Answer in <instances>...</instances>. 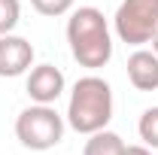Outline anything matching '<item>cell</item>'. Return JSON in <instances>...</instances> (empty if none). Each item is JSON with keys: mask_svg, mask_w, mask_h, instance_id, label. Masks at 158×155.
<instances>
[{"mask_svg": "<svg viewBox=\"0 0 158 155\" xmlns=\"http://www.w3.org/2000/svg\"><path fill=\"white\" fill-rule=\"evenodd\" d=\"M24 88H27V97L34 103H55L67 88V79L55 64H37V67L27 70Z\"/></svg>", "mask_w": 158, "mask_h": 155, "instance_id": "5b68a950", "label": "cell"}, {"mask_svg": "<svg viewBox=\"0 0 158 155\" xmlns=\"http://www.w3.org/2000/svg\"><path fill=\"white\" fill-rule=\"evenodd\" d=\"M122 152H125V140L110 128L88 134L85 146H82V155H122Z\"/></svg>", "mask_w": 158, "mask_h": 155, "instance_id": "ba28073f", "label": "cell"}, {"mask_svg": "<svg viewBox=\"0 0 158 155\" xmlns=\"http://www.w3.org/2000/svg\"><path fill=\"white\" fill-rule=\"evenodd\" d=\"M137 134H140V140H143V146L158 149V107L143 110V116H140V122H137Z\"/></svg>", "mask_w": 158, "mask_h": 155, "instance_id": "9c48e42d", "label": "cell"}, {"mask_svg": "<svg viewBox=\"0 0 158 155\" xmlns=\"http://www.w3.org/2000/svg\"><path fill=\"white\" fill-rule=\"evenodd\" d=\"M15 137L24 149L34 152L55 149L64 140V116H58L52 103H31L15 119Z\"/></svg>", "mask_w": 158, "mask_h": 155, "instance_id": "3957f363", "label": "cell"}, {"mask_svg": "<svg viewBox=\"0 0 158 155\" xmlns=\"http://www.w3.org/2000/svg\"><path fill=\"white\" fill-rule=\"evenodd\" d=\"M116 37L128 46L152 43L158 31V0H122L113 15Z\"/></svg>", "mask_w": 158, "mask_h": 155, "instance_id": "277c9868", "label": "cell"}, {"mask_svg": "<svg viewBox=\"0 0 158 155\" xmlns=\"http://www.w3.org/2000/svg\"><path fill=\"white\" fill-rule=\"evenodd\" d=\"M122 155H152V152H149V146H125Z\"/></svg>", "mask_w": 158, "mask_h": 155, "instance_id": "7c38bea8", "label": "cell"}, {"mask_svg": "<svg viewBox=\"0 0 158 155\" xmlns=\"http://www.w3.org/2000/svg\"><path fill=\"white\" fill-rule=\"evenodd\" d=\"M113 122V88L106 79L94 76H79L73 82V91L67 100V125L76 134H94L103 131Z\"/></svg>", "mask_w": 158, "mask_h": 155, "instance_id": "7a4b0ae2", "label": "cell"}, {"mask_svg": "<svg viewBox=\"0 0 158 155\" xmlns=\"http://www.w3.org/2000/svg\"><path fill=\"white\" fill-rule=\"evenodd\" d=\"M67 43L70 55L85 70H100L113 58V34L110 21L98 6H79L67 19Z\"/></svg>", "mask_w": 158, "mask_h": 155, "instance_id": "6da1fadb", "label": "cell"}, {"mask_svg": "<svg viewBox=\"0 0 158 155\" xmlns=\"http://www.w3.org/2000/svg\"><path fill=\"white\" fill-rule=\"evenodd\" d=\"M152 52L158 55V31H155V37H152Z\"/></svg>", "mask_w": 158, "mask_h": 155, "instance_id": "4fadbf2b", "label": "cell"}, {"mask_svg": "<svg viewBox=\"0 0 158 155\" xmlns=\"http://www.w3.org/2000/svg\"><path fill=\"white\" fill-rule=\"evenodd\" d=\"M128 82L137 91H155L158 88V55L152 49H137L128 58Z\"/></svg>", "mask_w": 158, "mask_h": 155, "instance_id": "52a82bcc", "label": "cell"}, {"mask_svg": "<svg viewBox=\"0 0 158 155\" xmlns=\"http://www.w3.org/2000/svg\"><path fill=\"white\" fill-rule=\"evenodd\" d=\"M34 67V46L24 37L3 34L0 37V79L24 76Z\"/></svg>", "mask_w": 158, "mask_h": 155, "instance_id": "8992f818", "label": "cell"}, {"mask_svg": "<svg viewBox=\"0 0 158 155\" xmlns=\"http://www.w3.org/2000/svg\"><path fill=\"white\" fill-rule=\"evenodd\" d=\"M73 3H76V0H31V6L37 9L40 15H46V19L67 15V12L73 9Z\"/></svg>", "mask_w": 158, "mask_h": 155, "instance_id": "8fae6325", "label": "cell"}, {"mask_svg": "<svg viewBox=\"0 0 158 155\" xmlns=\"http://www.w3.org/2000/svg\"><path fill=\"white\" fill-rule=\"evenodd\" d=\"M21 21V3L19 0H0V37L12 34Z\"/></svg>", "mask_w": 158, "mask_h": 155, "instance_id": "30bf717a", "label": "cell"}]
</instances>
